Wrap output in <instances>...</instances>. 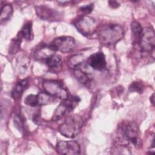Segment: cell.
Listing matches in <instances>:
<instances>
[{"label": "cell", "instance_id": "16", "mask_svg": "<svg viewBox=\"0 0 155 155\" xmlns=\"http://www.w3.org/2000/svg\"><path fill=\"white\" fill-rule=\"evenodd\" d=\"M18 36H19L21 39L24 38L28 41L31 40L33 38L32 31V23L31 22H28L25 23L18 33Z\"/></svg>", "mask_w": 155, "mask_h": 155}, {"label": "cell", "instance_id": "26", "mask_svg": "<svg viewBox=\"0 0 155 155\" xmlns=\"http://www.w3.org/2000/svg\"><path fill=\"white\" fill-rule=\"evenodd\" d=\"M93 7H94L93 4H90L85 5L81 7L79 10L82 12H83L85 14H88V13H90L93 11Z\"/></svg>", "mask_w": 155, "mask_h": 155}, {"label": "cell", "instance_id": "4", "mask_svg": "<svg viewBox=\"0 0 155 155\" xmlns=\"http://www.w3.org/2000/svg\"><path fill=\"white\" fill-rule=\"evenodd\" d=\"M81 101L80 98L76 96H68V97L63 100V101L55 109L51 120L58 121L64 117L74 109L76 106Z\"/></svg>", "mask_w": 155, "mask_h": 155}, {"label": "cell", "instance_id": "14", "mask_svg": "<svg viewBox=\"0 0 155 155\" xmlns=\"http://www.w3.org/2000/svg\"><path fill=\"white\" fill-rule=\"evenodd\" d=\"M28 85V79H24L18 82L12 91V97L15 100L20 99L24 91L27 88Z\"/></svg>", "mask_w": 155, "mask_h": 155}, {"label": "cell", "instance_id": "24", "mask_svg": "<svg viewBox=\"0 0 155 155\" xmlns=\"http://www.w3.org/2000/svg\"><path fill=\"white\" fill-rule=\"evenodd\" d=\"M24 103L26 105L32 107L38 106L37 94H29L24 99Z\"/></svg>", "mask_w": 155, "mask_h": 155}, {"label": "cell", "instance_id": "7", "mask_svg": "<svg viewBox=\"0 0 155 155\" xmlns=\"http://www.w3.org/2000/svg\"><path fill=\"white\" fill-rule=\"evenodd\" d=\"M76 42L73 37L62 36L54 38L50 46L54 50L62 53H68L72 51L75 47Z\"/></svg>", "mask_w": 155, "mask_h": 155}, {"label": "cell", "instance_id": "11", "mask_svg": "<svg viewBox=\"0 0 155 155\" xmlns=\"http://www.w3.org/2000/svg\"><path fill=\"white\" fill-rule=\"evenodd\" d=\"M88 64L97 71H103L107 67V62L104 54L102 51H98L90 55L87 59Z\"/></svg>", "mask_w": 155, "mask_h": 155}, {"label": "cell", "instance_id": "1", "mask_svg": "<svg viewBox=\"0 0 155 155\" xmlns=\"http://www.w3.org/2000/svg\"><path fill=\"white\" fill-rule=\"evenodd\" d=\"M116 137L117 143L126 148H139L142 145L139 127L132 121L122 122L116 130Z\"/></svg>", "mask_w": 155, "mask_h": 155}, {"label": "cell", "instance_id": "19", "mask_svg": "<svg viewBox=\"0 0 155 155\" xmlns=\"http://www.w3.org/2000/svg\"><path fill=\"white\" fill-rule=\"evenodd\" d=\"M0 15V19L1 22H6L7 21L9 20L13 15L12 5L10 4H4L1 8Z\"/></svg>", "mask_w": 155, "mask_h": 155}, {"label": "cell", "instance_id": "12", "mask_svg": "<svg viewBox=\"0 0 155 155\" xmlns=\"http://www.w3.org/2000/svg\"><path fill=\"white\" fill-rule=\"evenodd\" d=\"M55 51L49 45H42L39 47L35 52V57L38 61H44L55 54Z\"/></svg>", "mask_w": 155, "mask_h": 155}, {"label": "cell", "instance_id": "20", "mask_svg": "<svg viewBox=\"0 0 155 155\" xmlns=\"http://www.w3.org/2000/svg\"><path fill=\"white\" fill-rule=\"evenodd\" d=\"M53 96L47 92H40L37 94L38 106L45 105L50 104L53 101Z\"/></svg>", "mask_w": 155, "mask_h": 155}, {"label": "cell", "instance_id": "15", "mask_svg": "<svg viewBox=\"0 0 155 155\" xmlns=\"http://www.w3.org/2000/svg\"><path fill=\"white\" fill-rule=\"evenodd\" d=\"M73 74L76 79L82 84L88 85L91 81V77L90 74L82 70L81 68L73 69Z\"/></svg>", "mask_w": 155, "mask_h": 155}, {"label": "cell", "instance_id": "13", "mask_svg": "<svg viewBox=\"0 0 155 155\" xmlns=\"http://www.w3.org/2000/svg\"><path fill=\"white\" fill-rule=\"evenodd\" d=\"M44 62L48 67L54 72H59L62 68V62L61 57L56 54L47 58Z\"/></svg>", "mask_w": 155, "mask_h": 155}, {"label": "cell", "instance_id": "25", "mask_svg": "<svg viewBox=\"0 0 155 155\" xmlns=\"http://www.w3.org/2000/svg\"><path fill=\"white\" fill-rule=\"evenodd\" d=\"M21 58H19L18 62H17V65L19 68H20V70H22L23 71H25V70L27 69V65L28 63V59H27V58H25V56L22 57V59H21Z\"/></svg>", "mask_w": 155, "mask_h": 155}, {"label": "cell", "instance_id": "9", "mask_svg": "<svg viewBox=\"0 0 155 155\" xmlns=\"http://www.w3.org/2000/svg\"><path fill=\"white\" fill-rule=\"evenodd\" d=\"M56 151L60 154L75 155L80 154V145L75 140H61L56 146Z\"/></svg>", "mask_w": 155, "mask_h": 155}, {"label": "cell", "instance_id": "21", "mask_svg": "<svg viewBox=\"0 0 155 155\" xmlns=\"http://www.w3.org/2000/svg\"><path fill=\"white\" fill-rule=\"evenodd\" d=\"M14 124L15 127L21 131L25 130V121L22 116L19 113H15L14 115Z\"/></svg>", "mask_w": 155, "mask_h": 155}, {"label": "cell", "instance_id": "23", "mask_svg": "<svg viewBox=\"0 0 155 155\" xmlns=\"http://www.w3.org/2000/svg\"><path fill=\"white\" fill-rule=\"evenodd\" d=\"M144 86L143 84L139 81H134L132 82L128 87V90L130 92H136L138 93H142L143 91Z\"/></svg>", "mask_w": 155, "mask_h": 155}, {"label": "cell", "instance_id": "27", "mask_svg": "<svg viewBox=\"0 0 155 155\" xmlns=\"http://www.w3.org/2000/svg\"><path fill=\"white\" fill-rule=\"evenodd\" d=\"M108 4H109L110 6L113 8H117L120 5V4L117 1H109Z\"/></svg>", "mask_w": 155, "mask_h": 155}, {"label": "cell", "instance_id": "2", "mask_svg": "<svg viewBox=\"0 0 155 155\" xmlns=\"http://www.w3.org/2000/svg\"><path fill=\"white\" fill-rule=\"evenodd\" d=\"M124 36V29L117 24H107L101 26L97 31L99 42L105 45H113Z\"/></svg>", "mask_w": 155, "mask_h": 155}, {"label": "cell", "instance_id": "10", "mask_svg": "<svg viewBox=\"0 0 155 155\" xmlns=\"http://www.w3.org/2000/svg\"><path fill=\"white\" fill-rule=\"evenodd\" d=\"M35 10L38 16L42 20L56 21L61 18L59 12L46 5H42L36 6Z\"/></svg>", "mask_w": 155, "mask_h": 155}, {"label": "cell", "instance_id": "3", "mask_svg": "<svg viewBox=\"0 0 155 155\" xmlns=\"http://www.w3.org/2000/svg\"><path fill=\"white\" fill-rule=\"evenodd\" d=\"M83 126V119L74 114L68 117L59 127V133L68 138H73L79 134Z\"/></svg>", "mask_w": 155, "mask_h": 155}, {"label": "cell", "instance_id": "22", "mask_svg": "<svg viewBox=\"0 0 155 155\" xmlns=\"http://www.w3.org/2000/svg\"><path fill=\"white\" fill-rule=\"evenodd\" d=\"M21 40L22 39L18 36L17 38L12 40L9 47V53H10V54L16 53L19 50Z\"/></svg>", "mask_w": 155, "mask_h": 155}, {"label": "cell", "instance_id": "5", "mask_svg": "<svg viewBox=\"0 0 155 155\" xmlns=\"http://www.w3.org/2000/svg\"><path fill=\"white\" fill-rule=\"evenodd\" d=\"M74 25L82 35L89 36L93 35L97 30V23L91 17L83 15L74 22Z\"/></svg>", "mask_w": 155, "mask_h": 155}, {"label": "cell", "instance_id": "8", "mask_svg": "<svg viewBox=\"0 0 155 155\" xmlns=\"http://www.w3.org/2000/svg\"><path fill=\"white\" fill-rule=\"evenodd\" d=\"M138 44L143 51L151 52L155 46V34L153 28L146 27L143 29Z\"/></svg>", "mask_w": 155, "mask_h": 155}, {"label": "cell", "instance_id": "6", "mask_svg": "<svg viewBox=\"0 0 155 155\" xmlns=\"http://www.w3.org/2000/svg\"><path fill=\"white\" fill-rule=\"evenodd\" d=\"M42 87L45 92L51 96L64 100L68 97L67 90L57 81L45 80L42 83Z\"/></svg>", "mask_w": 155, "mask_h": 155}, {"label": "cell", "instance_id": "28", "mask_svg": "<svg viewBox=\"0 0 155 155\" xmlns=\"http://www.w3.org/2000/svg\"><path fill=\"white\" fill-rule=\"evenodd\" d=\"M154 94L153 93L152 95H151V96L150 97V102H151V104L154 105Z\"/></svg>", "mask_w": 155, "mask_h": 155}, {"label": "cell", "instance_id": "17", "mask_svg": "<svg viewBox=\"0 0 155 155\" xmlns=\"http://www.w3.org/2000/svg\"><path fill=\"white\" fill-rule=\"evenodd\" d=\"M85 57L82 54H75L72 56L68 61V66L73 69L81 68V66L84 63Z\"/></svg>", "mask_w": 155, "mask_h": 155}, {"label": "cell", "instance_id": "18", "mask_svg": "<svg viewBox=\"0 0 155 155\" xmlns=\"http://www.w3.org/2000/svg\"><path fill=\"white\" fill-rule=\"evenodd\" d=\"M131 30L133 35V38L136 43H138L139 39L140 38V36L142 35L143 28L137 21H134L131 24Z\"/></svg>", "mask_w": 155, "mask_h": 155}]
</instances>
